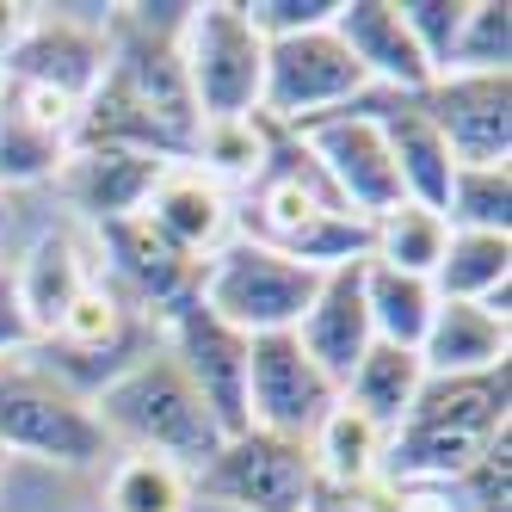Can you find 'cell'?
Segmentation results:
<instances>
[{"label": "cell", "mask_w": 512, "mask_h": 512, "mask_svg": "<svg viewBox=\"0 0 512 512\" xmlns=\"http://www.w3.org/2000/svg\"><path fill=\"white\" fill-rule=\"evenodd\" d=\"M192 7H112L105 68L81 99L75 149H136L155 161H192L198 105L179 68V31Z\"/></svg>", "instance_id": "6da1fadb"}, {"label": "cell", "mask_w": 512, "mask_h": 512, "mask_svg": "<svg viewBox=\"0 0 512 512\" xmlns=\"http://www.w3.org/2000/svg\"><path fill=\"white\" fill-rule=\"evenodd\" d=\"M93 420L105 426V438H130L136 451L167 457L179 469L210 463V451L223 445V426L210 420L204 395L186 383L173 352H142L136 364H124V371L93 395Z\"/></svg>", "instance_id": "7a4b0ae2"}, {"label": "cell", "mask_w": 512, "mask_h": 512, "mask_svg": "<svg viewBox=\"0 0 512 512\" xmlns=\"http://www.w3.org/2000/svg\"><path fill=\"white\" fill-rule=\"evenodd\" d=\"M0 451H25L62 469H87L105 457L93 401L68 389L31 346L0 358Z\"/></svg>", "instance_id": "3957f363"}, {"label": "cell", "mask_w": 512, "mask_h": 512, "mask_svg": "<svg viewBox=\"0 0 512 512\" xmlns=\"http://www.w3.org/2000/svg\"><path fill=\"white\" fill-rule=\"evenodd\" d=\"M315 290H321V272L284 260V253L266 247V241L241 235V241L216 247L204 260L198 303L216 321H229L235 334L253 340V334H290V327L303 321V309L315 303Z\"/></svg>", "instance_id": "277c9868"}, {"label": "cell", "mask_w": 512, "mask_h": 512, "mask_svg": "<svg viewBox=\"0 0 512 512\" xmlns=\"http://www.w3.org/2000/svg\"><path fill=\"white\" fill-rule=\"evenodd\" d=\"M179 68L204 118H253L260 112V87H266V38L247 25L235 0H204L186 13L179 31Z\"/></svg>", "instance_id": "5b68a950"}, {"label": "cell", "mask_w": 512, "mask_h": 512, "mask_svg": "<svg viewBox=\"0 0 512 512\" xmlns=\"http://www.w3.org/2000/svg\"><path fill=\"white\" fill-rule=\"evenodd\" d=\"M309 482H315L309 445L247 426V432L223 438L210 451V463L192 469V500L204 494V500L235 506V512H303Z\"/></svg>", "instance_id": "8992f818"}, {"label": "cell", "mask_w": 512, "mask_h": 512, "mask_svg": "<svg viewBox=\"0 0 512 512\" xmlns=\"http://www.w3.org/2000/svg\"><path fill=\"white\" fill-rule=\"evenodd\" d=\"M358 93H371V81H364V68L352 62V50L334 38V25L266 44L260 118L297 130L309 118H327V112H340V105H352Z\"/></svg>", "instance_id": "52a82bcc"}, {"label": "cell", "mask_w": 512, "mask_h": 512, "mask_svg": "<svg viewBox=\"0 0 512 512\" xmlns=\"http://www.w3.org/2000/svg\"><path fill=\"white\" fill-rule=\"evenodd\" d=\"M340 389L297 346V334H253L247 340V426L309 445V432L334 414Z\"/></svg>", "instance_id": "ba28073f"}, {"label": "cell", "mask_w": 512, "mask_h": 512, "mask_svg": "<svg viewBox=\"0 0 512 512\" xmlns=\"http://www.w3.org/2000/svg\"><path fill=\"white\" fill-rule=\"evenodd\" d=\"M297 136H303V149L315 155V167L327 173V186L340 192V204L352 216L377 223L383 210L401 204V173L383 149V130L358 112V99L340 105V112H327V118L297 124Z\"/></svg>", "instance_id": "9c48e42d"}, {"label": "cell", "mask_w": 512, "mask_h": 512, "mask_svg": "<svg viewBox=\"0 0 512 512\" xmlns=\"http://www.w3.org/2000/svg\"><path fill=\"white\" fill-rule=\"evenodd\" d=\"M81 105L31 81H0V186L56 179L75 155Z\"/></svg>", "instance_id": "30bf717a"}, {"label": "cell", "mask_w": 512, "mask_h": 512, "mask_svg": "<svg viewBox=\"0 0 512 512\" xmlns=\"http://www.w3.org/2000/svg\"><path fill=\"white\" fill-rule=\"evenodd\" d=\"M167 352L186 371V383L204 395L223 438L247 432V334H235L229 321H216L204 303H192L167 321Z\"/></svg>", "instance_id": "8fae6325"}, {"label": "cell", "mask_w": 512, "mask_h": 512, "mask_svg": "<svg viewBox=\"0 0 512 512\" xmlns=\"http://www.w3.org/2000/svg\"><path fill=\"white\" fill-rule=\"evenodd\" d=\"M426 118L451 149V167H506L512 155V75H438L426 93Z\"/></svg>", "instance_id": "7c38bea8"}, {"label": "cell", "mask_w": 512, "mask_h": 512, "mask_svg": "<svg viewBox=\"0 0 512 512\" xmlns=\"http://www.w3.org/2000/svg\"><path fill=\"white\" fill-rule=\"evenodd\" d=\"M105 68V25L81 19L75 7H38L31 13V31L19 38V50L0 62L7 81H31V87H50L62 99H87L93 81Z\"/></svg>", "instance_id": "4fadbf2b"}, {"label": "cell", "mask_w": 512, "mask_h": 512, "mask_svg": "<svg viewBox=\"0 0 512 512\" xmlns=\"http://www.w3.org/2000/svg\"><path fill=\"white\" fill-rule=\"evenodd\" d=\"M99 241L112 253V272H118V290L130 303H142L161 327L198 303V284H204V266L186 260L179 247H167L142 216H118V223H99Z\"/></svg>", "instance_id": "5bb4252c"}, {"label": "cell", "mask_w": 512, "mask_h": 512, "mask_svg": "<svg viewBox=\"0 0 512 512\" xmlns=\"http://www.w3.org/2000/svg\"><path fill=\"white\" fill-rule=\"evenodd\" d=\"M358 112L371 118L383 130V149L401 173V198L408 204H426V210H445V192H451V149H445V136H438V124L426 118V105L420 93H358Z\"/></svg>", "instance_id": "9a60e30c"}, {"label": "cell", "mask_w": 512, "mask_h": 512, "mask_svg": "<svg viewBox=\"0 0 512 512\" xmlns=\"http://www.w3.org/2000/svg\"><path fill=\"white\" fill-rule=\"evenodd\" d=\"M142 223H149L167 247H179L186 260H210L216 247H229V223H235V204L229 192L216 186V179H204L192 161H173L161 167V179L149 186V198H142Z\"/></svg>", "instance_id": "2e32d148"}, {"label": "cell", "mask_w": 512, "mask_h": 512, "mask_svg": "<svg viewBox=\"0 0 512 512\" xmlns=\"http://www.w3.org/2000/svg\"><path fill=\"white\" fill-rule=\"evenodd\" d=\"M506 408H512V377H506V364H494V371H469V377H426L401 426L482 451L506 432Z\"/></svg>", "instance_id": "e0dca14e"}, {"label": "cell", "mask_w": 512, "mask_h": 512, "mask_svg": "<svg viewBox=\"0 0 512 512\" xmlns=\"http://www.w3.org/2000/svg\"><path fill=\"white\" fill-rule=\"evenodd\" d=\"M290 334H297V346L321 364V377L340 389L352 377V364L364 358V346L377 340L371 334V315H364V260L321 272L315 303L303 309V321L290 327Z\"/></svg>", "instance_id": "ac0fdd59"}, {"label": "cell", "mask_w": 512, "mask_h": 512, "mask_svg": "<svg viewBox=\"0 0 512 512\" xmlns=\"http://www.w3.org/2000/svg\"><path fill=\"white\" fill-rule=\"evenodd\" d=\"M334 38L352 50V62L364 68V81L383 87V93H426L432 87V68L414 50L395 0H340Z\"/></svg>", "instance_id": "d6986e66"}, {"label": "cell", "mask_w": 512, "mask_h": 512, "mask_svg": "<svg viewBox=\"0 0 512 512\" xmlns=\"http://www.w3.org/2000/svg\"><path fill=\"white\" fill-rule=\"evenodd\" d=\"M161 167H173V161L136 155V149H75L56 179H62V192L75 198V210H87L93 223H118V216L142 210Z\"/></svg>", "instance_id": "ffe728a7"}, {"label": "cell", "mask_w": 512, "mask_h": 512, "mask_svg": "<svg viewBox=\"0 0 512 512\" xmlns=\"http://www.w3.org/2000/svg\"><path fill=\"white\" fill-rule=\"evenodd\" d=\"M426 377H469L506 364V321H494L482 303H438L420 340Z\"/></svg>", "instance_id": "44dd1931"}, {"label": "cell", "mask_w": 512, "mask_h": 512, "mask_svg": "<svg viewBox=\"0 0 512 512\" xmlns=\"http://www.w3.org/2000/svg\"><path fill=\"white\" fill-rule=\"evenodd\" d=\"M87 260H81V247L68 241V235H44L38 247L25 253V266L13 272V290H19V309H25V327H31V340H50L56 334V321L68 315V303L87 290Z\"/></svg>", "instance_id": "7402d4cb"}, {"label": "cell", "mask_w": 512, "mask_h": 512, "mask_svg": "<svg viewBox=\"0 0 512 512\" xmlns=\"http://www.w3.org/2000/svg\"><path fill=\"white\" fill-rule=\"evenodd\" d=\"M420 383H426L420 352H401V346L371 340V346H364V358L352 364V377L340 383V401H346V408H358L364 420H377V426L389 432V426L408 420V408H414Z\"/></svg>", "instance_id": "603a6c76"}, {"label": "cell", "mask_w": 512, "mask_h": 512, "mask_svg": "<svg viewBox=\"0 0 512 512\" xmlns=\"http://www.w3.org/2000/svg\"><path fill=\"white\" fill-rule=\"evenodd\" d=\"M383 445H389V432H383L377 420H364L358 408L334 401V414L309 432V463H315L321 482L371 488L377 475H383Z\"/></svg>", "instance_id": "cb8c5ba5"}, {"label": "cell", "mask_w": 512, "mask_h": 512, "mask_svg": "<svg viewBox=\"0 0 512 512\" xmlns=\"http://www.w3.org/2000/svg\"><path fill=\"white\" fill-rule=\"evenodd\" d=\"M500 284H512V235L451 229L445 260L432 266V297L438 303H482Z\"/></svg>", "instance_id": "d4e9b609"}, {"label": "cell", "mask_w": 512, "mask_h": 512, "mask_svg": "<svg viewBox=\"0 0 512 512\" xmlns=\"http://www.w3.org/2000/svg\"><path fill=\"white\" fill-rule=\"evenodd\" d=\"M432 309H438V297H432L426 278H408V272H389L377 260H364V315H371V334L383 346L420 352Z\"/></svg>", "instance_id": "484cf974"}, {"label": "cell", "mask_w": 512, "mask_h": 512, "mask_svg": "<svg viewBox=\"0 0 512 512\" xmlns=\"http://www.w3.org/2000/svg\"><path fill=\"white\" fill-rule=\"evenodd\" d=\"M445 241H451L445 216L401 198L395 210H383L377 223H371V260L389 266V272H408V278H426L432 284V266L445 260Z\"/></svg>", "instance_id": "4316f807"}, {"label": "cell", "mask_w": 512, "mask_h": 512, "mask_svg": "<svg viewBox=\"0 0 512 512\" xmlns=\"http://www.w3.org/2000/svg\"><path fill=\"white\" fill-rule=\"evenodd\" d=\"M192 167L204 179H260L266 167V118L253 112V118H204L198 136H192Z\"/></svg>", "instance_id": "83f0119b"}, {"label": "cell", "mask_w": 512, "mask_h": 512, "mask_svg": "<svg viewBox=\"0 0 512 512\" xmlns=\"http://www.w3.org/2000/svg\"><path fill=\"white\" fill-rule=\"evenodd\" d=\"M112 512H192V469H179L167 457L130 451L112 469V488H105Z\"/></svg>", "instance_id": "f1b7e54d"}, {"label": "cell", "mask_w": 512, "mask_h": 512, "mask_svg": "<svg viewBox=\"0 0 512 512\" xmlns=\"http://www.w3.org/2000/svg\"><path fill=\"white\" fill-rule=\"evenodd\" d=\"M451 229H482V235H512V173L506 167H457L445 192Z\"/></svg>", "instance_id": "f546056e"}, {"label": "cell", "mask_w": 512, "mask_h": 512, "mask_svg": "<svg viewBox=\"0 0 512 512\" xmlns=\"http://www.w3.org/2000/svg\"><path fill=\"white\" fill-rule=\"evenodd\" d=\"M445 75H512V7L506 0H469L463 31Z\"/></svg>", "instance_id": "4dcf8cb0"}, {"label": "cell", "mask_w": 512, "mask_h": 512, "mask_svg": "<svg viewBox=\"0 0 512 512\" xmlns=\"http://www.w3.org/2000/svg\"><path fill=\"white\" fill-rule=\"evenodd\" d=\"M463 7H469V0H395V13H401V25H408L414 50L426 56L432 81H438V75L451 68L457 31H463Z\"/></svg>", "instance_id": "1f68e13d"}, {"label": "cell", "mask_w": 512, "mask_h": 512, "mask_svg": "<svg viewBox=\"0 0 512 512\" xmlns=\"http://www.w3.org/2000/svg\"><path fill=\"white\" fill-rule=\"evenodd\" d=\"M445 488H457V512H506L512 506V432H500Z\"/></svg>", "instance_id": "d6a6232c"}, {"label": "cell", "mask_w": 512, "mask_h": 512, "mask_svg": "<svg viewBox=\"0 0 512 512\" xmlns=\"http://www.w3.org/2000/svg\"><path fill=\"white\" fill-rule=\"evenodd\" d=\"M241 13H247V25L260 31L266 44H278V38H297V31L334 25L340 0H241Z\"/></svg>", "instance_id": "836d02e7"}, {"label": "cell", "mask_w": 512, "mask_h": 512, "mask_svg": "<svg viewBox=\"0 0 512 512\" xmlns=\"http://www.w3.org/2000/svg\"><path fill=\"white\" fill-rule=\"evenodd\" d=\"M358 512H457L451 488H420V482H371Z\"/></svg>", "instance_id": "e575fe53"}, {"label": "cell", "mask_w": 512, "mask_h": 512, "mask_svg": "<svg viewBox=\"0 0 512 512\" xmlns=\"http://www.w3.org/2000/svg\"><path fill=\"white\" fill-rule=\"evenodd\" d=\"M25 346H38V340H31V327H25L13 272H0V358H7V352H25Z\"/></svg>", "instance_id": "d590c367"}, {"label": "cell", "mask_w": 512, "mask_h": 512, "mask_svg": "<svg viewBox=\"0 0 512 512\" xmlns=\"http://www.w3.org/2000/svg\"><path fill=\"white\" fill-rule=\"evenodd\" d=\"M358 500H364V488H340V482H309V500H303V512H358Z\"/></svg>", "instance_id": "8d00e7d4"}, {"label": "cell", "mask_w": 512, "mask_h": 512, "mask_svg": "<svg viewBox=\"0 0 512 512\" xmlns=\"http://www.w3.org/2000/svg\"><path fill=\"white\" fill-rule=\"evenodd\" d=\"M31 13L38 7H25V0H0V62L19 50V38L31 31Z\"/></svg>", "instance_id": "74e56055"}, {"label": "cell", "mask_w": 512, "mask_h": 512, "mask_svg": "<svg viewBox=\"0 0 512 512\" xmlns=\"http://www.w3.org/2000/svg\"><path fill=\"white\" fill-rule=\"evenodd\" d=\"M0 463H7V451H0Z\"/></svg>", "instance_id": "f35d334b"}, {"label": "cell", "mask_w": 512, "mask_h": 512, "mask_svg": "<svg viewBox=\"0 0 512 512\" xmlns=\"http://www.w3.org/2000/svg\"><path fill=\"white\" fill-rule=\"evenodd\" d=\"M0 81H7V75H0Z\"/></svg>", "instance_id": "ab89813d"}]
</instances>
